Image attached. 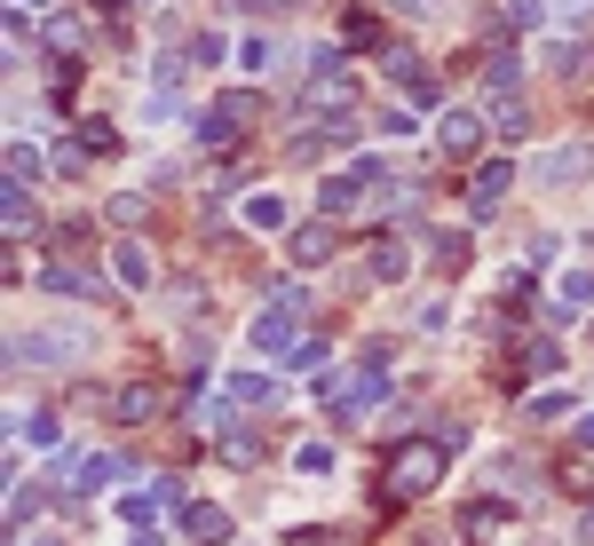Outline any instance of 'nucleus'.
I'll list each match as a JSON object with an SVG mask.
<instances>
[{"label":"nucleus","instance_id":"19","mask_svg":"<svg viewBox=\"0 0 594 546\" xmlns=\"http://www.w3.org/2000/svg\"><path fill=\"white\" fill-rule=\"evenodd\" d=\"M48 48H56V56H88V24H80V16H56V24H48Z\"/></svg>","mask_w":594,"mask_h":546},{"label":"nucleus","instance_id":"6","mask_svg":"<svg viewBox=\"0 0 594 546\" xmlns=\"http://www.w3.org/2000/svg\"><path fill=\"white\" fill-rule=\"evenodd\" d=\"M508 183H515V166H508V159H484L476 175H468V214H491V207L508 198Z\"/></svg>","mask_w":594,"mask_h":546},{"label":"nucleus","instance_id":"10","mask_svg":"<svg viewBox=\"0 0 594 546\" xmlns=\"http://www.w3.org/2000/svg\"><path fill=\"white\" fill-rule=\"evenodd\" d=\"M167 507H183V484H151V491H136V499H127L119 515H127V523H159Z\"/></svg>","mask_w":594,"mask_h":546},{"label":"nucleus","instance_id":"21","mask_svg":"<svg viewBox=\"0 0 594 546\" xmlns=\"http://www.w3.org/2000/svg\"><path fill=\"white\" fill-rule=\"evenodd\" d=\"M555 484H563V491H594V452H586V443H579L563 467H555Z\"/></svg>","mask_w":594,"mask_h":546},{"label":"nucleus","instance_id":"24","mask_svg":"<svg viewBox=\"0 0 594 546\" xmlns=\"http://www.w3.org/2000/svg\"><path fill=\"white\" fill-rule=\"evenodd\" d=\"M80 143H88L95 159H112V151H119V127H112V119H88V127H80Z\"/></svg>","mask_w":594,"mask_h":546},{"label":"nucleus","instance_id":"2","mask_svg":"<svg viewBox=\"0 0 594 546\" xmlns=\"http://www.w3.org/2000/svg\"><path fill=\"white\" fill-rule=\"evenodd\" d=\"M95 349V333L88 325H48V333H16L9 340V364H72Z\"/></svg>","mask_w":594,"mask_h":546},{"label":"nucleus","instance_id":"26","mask_svg":"<svg viewBox=\"0 0 594 546\" xmlns=\"http://www.w3.org/2000/svg\"><path fill=\"white\" fill-rule=\"evenodd\" d=\"M500 515H508L500 499H476V507H468V515H459V523H468V538H484V531H500Z\"/></svg>","mask_w":594,"mask_h":546},{"label":"nucleus","instance_id":"37","mask_svg":"<svg viewBox=\"0 0 594 546\" xmlns=\"http://www.w3.org/2000/svg\"><path fill=\"white\" fill-rule=\"evenodd\" d=\"M32 546H56V538H32Z\"/></svg>","mask_w":594,"mask_h":546},{"label":"nucleus","instance_id":"3","mask_svg":"<svg viewBox=\"0 0 594 546\" xmlns=\"http://www.w3.org/2000/svg\"><path fill=\"white\" fill-rule=\"evenodd\" d=\"M302 317H310V293H302V286H278V301L254 317V349H261V357L293 349V333H302Z\"/></svg>","mask_w":594,"mask_h":546},{"label":"nucleus","instance_id":"14","mask_svg":"<svg viewBox=\"0 0 594 546\" xmlns=\"http://www.w3.org/2000/svg\"><path fill=\"white\" fill-rule=\"evenodd\" d=\"M183 531H190L198 546H222V538H230V515H222V507H183Z\"/></svg>","mask_w":594,"mask_h":546},{"label":"nucleus","instance_id":"34","mask_svg":"<svg viewBox=\"0 0 594 546\" xmlns=\"http://www.w3.org/2000/svg\"><path fill=\"white\" fill-rule=\"evenodd\" d=\"M579 443H586V452H594V413H579Z\"/></svg>","mask_w":594,"mask_h":546},{"label":"nucleus","instance_id":"18","mask_svg":"<svg viewBox=\"0 0 594 546\" xmlns=\"http://www.w3.org/2000/svg\"><path fill=\"white\" fill-rule=\"evenodd\" d=\"M341 32H349L357 48H388V32H381V16H373V9H349V16H341Z\"/></svg>","mask_w":594,"mask_h":546},{"label":"nucleus","instance_id":"35","mask_svg":"<svg viewBox=\"0 0 594 546\" xmlns=\"http://www.w3.org/2000/svg\"><path fill=\"white\" fill-rule=\"evenodd\" d=\"M579 538H586V546H594V507H586V515H579Z\"/></svg>","mask_w":594,"mask_h":546},{"label":"nucleus","instance_id":"8","mask_svg":"<svg viewBox=\"0 0 594 546\" xmlns=\"http://www.w3.org/2000/svg\"><path fill=\"white\" fill-rule=\"evenodd\" d=\"M222 396H230V404H246V413H261V404H278V381H270V372H230Z\"/></svg>","mask_w":594,"mask_h":546},{"label":"nucleus","instance_id":"36","mask_svg":"<svg viewBox=\"0 0 594 546\" xmlns=\"http://www.w3.org/2000/svg\"><path fill=\"white\" fill-rule=\"evenodd\" d=\"M246 9H293V0H246Z\"/></svg>","mask_w":594,"mask_h":546},{"label":"nucleus","instance_id":"31","mask_svg":"<svg viewBox=\"0 0 594 546\" xmlns=\"http://www.w3.org/2000/svg\"><path fill=\"white\" fill-rule=\"evenodd\" d=\"M286 364H293V372H317V364H325V340H293Z\"/></svg>","mask_w":594,"mask_h":546},{"label":"nucleus","instance_id":"33","mask_svg":"<svg viewBox=\"0 0 594 546\" xmlns=\"http://www.w3.org/2000/svg\"><path fill=\"white\" fill-rule=\"evenodd\" d=\"M563 357H555V340H532V349H523V372H555Z\"/></svg>","mask_w":594,"mask_h":546},{"label":"nucleus","instance_id":"28","mask_svg":"<svg viewBox=\"0 0 594 546\" xmlns=\"http://www.w3.org/2000/svg\"><path fill=\"white\" fill-rule=\"evenodd\" d=\"M9 237H32V198H24V183H9Z\"/></svg>","mask_w":594,"mask_h":546},{"label":"nucleus","instance_id":"30","mask_svg":"<svg viewBox=\"0 0 594 546\" xmlns=\"http://www.w3.org/2000/svg\"><path fill=\"white\" fill-rule=\"evenodd\" d=\"M222 460H230V467H246V460H254V435H246V428H230V435H222Z\"/></svg>","mask_w":594,"mask_h":546},{"label":"nucleus","instance_id":"11","mask_svg":"<svg viewBox=\"0 0 594 546\" xmlns=\"http://www.w3.org/2000/svg\"><path fill=\"white\" fill-rule=\"evenodd\" d=\"M112 413H119L127 428H143V420L159 413V381H127V388L112 396Z\"/></svg>","mask_w":594,"mask_h":546},{"label":"nucleus","instance_id":"20","mask_svg":"<svg viewBox=\"0 0 594 546\" xmlns=\"http://www.w3.org/2000/svg\"><path fill=\"white\" fill-rule=\"evenodd\" d=\"M40 293H95V278H88V269H63V262H48V269H40Z\"/></svg>","mask_w":594,"mask_h":546},{"label":"nucleus","instance_id":"4","mask_svg":"<svg viewBox=\"0 0 594 546\" xmlns=\"http://www.w3.org/2000/svg\"><path fill=\"white\" fill-rule=\"evenodd\" d=\"M254 95L246 88H230V95H214V104H207V119H198V143H207V151H230V143H238V135L254 127Z\"/></svg>","mask_w":594,"mask_h":546},{"label":"nucleus","instance_id":"22","mask_svg":"<svg viewBox=\"0 0 594 546\" xmlns=\"http://www.w3.org/2000/svg\"><path fill=\"white\" fill-rule=\"evenodd\" d=\"M112 222H119V230H143V222H151V198H143V190H119V198H112Z\"/></svg>","mask_w":594,"mask_h":546},{"label":"nucleus","instance_id":"9","mask_svg":"<svg viewBox=\"0 0 594 546\" xmlns=\"http://www.w3.org/2000/svg\"><path fill=\"white\" fill-rule=\"evenodd\" d=\"M112 278H119L127 293H143V286H151V254L136 246V237H119V246H112Z\"/></svg>","mask_w":594,"mask_h":546},{"label":"nucleus","instance_id":"13","mask_svg":"<svg viewBox=\"0 0 594 546\" xmlns=\"http://www.w3.org/2000/svg\"><path fill=\"white\" fill-rule=\"evenodd\" d=\"M341 246V230H334V214H325V222H302V230H293V262H325V254H334Z\"/></svg>","mask_w":594,"mask_h":546},{"label":"nucleus","instance_id":"38","mask_svg":"<svg viewBox=\"0 0 594 546\" xmlns=\"http://www.w3.org/2000/svg\"><path fill=\"white\" fill-rule=\"evenodd\" d=\"M136 9H151V0H136Z\"/></svg>","mask_w":594,"mask_h":546},{"label":"nucleus","instance_id":"5","mask_svg":"<svg viewBox=\"0 0 594 546\" xmlns=\"http://www.w3.org/2000/svg\"><path fill=\"white\" fill-rule=\"evenodd\" d=\"M388 80H396V88H405V95H412V104H420V112H428V104H436V72H428V63H420L412 48H388Z\"/></svg>","mask_w":594,"mask_h":546},{"label":"nucleus","instance_id":"17","mask_svg":"<svg viewBox=\"0 0 594 546\" xmlns=\"http://www.w3.org/2000/svg\"><path fill=\"white\" fill-rule=\"evenodd\" d=\"M491 127H500L508 143H523V135H532V119H523V104H515V95H491Z\"/></svg>","mask_w":594,"mask_h":546},{"label":"nucleus","instance_id":"23","mask_svg":"<svg viewBox=\"0 0 594 546\" xmlns=\"http://www.w3.org/2000/svg\"><path fill=\"white\" fill-rule=\"evenodd\" d=\"M72 475H80L88 491H95V484H119V452H88V460H80Z\"/></svg>","mask_w":594,"mask_h":546},{"label":"nucleus","instance_id":"1","mask_svg":"<svg viewBox=\"0 0 594 546\" xmlns=\"http://www.w3.org/2000/svg\"><path fill=\"white\" fill-rule=\"evenodd\" d=\"M444 467H452V443L444 435H412V443H396L388 467H381V491L388 499H428L444 484Z\"/></svg>","mask_w":594,"mask_h":546},{"label":"nucleus","instance_id":"25","mask_svg":"<svg viewBox=\"0 0 594 546\" xmlns=\"http://www.w3.org/2000/svg\"><path fill=\"white\" fill-rule=\"evenodd\" d=\"M246 222H254V230H278V222H286V198H270V190L246 198Z\"/></svg>","mask_w":594,"mask_h":546},{"label":"nucleus","instance_id":"32","mask_svg":"<svg viewBox=\"0 0 594 546\" xmlns=\"http://www.w3.org/2000/svg\"><path fill=\"white\" fill-rule=\"evenodd\" d=\"M183 56H190V63H222V32H198V40H190Z\"/></svg>","mask_w":594,"mask_h":546},{"label":"nucleus","instance_id":"16","mask_svg":"<svg viewBox=\"0 0 594 546\" xmlns=\"http://www.w3.org/2000/svg\"><path fill=\"white\" fill-rule=\"evenodd\" d=\"M405 269H412V246L405 237H381L373 246V278H405Z\"/></svg>","mask_w":594,"mask_h":546},{"label":"nucleus","instance_id":"12","mask_svg":"<svg viewBox=\"0 0 594 546\" xmlns=\"http://www.w3.org/2000/svg\"><path fill=\"white\" fill-rule=\"evenodd\" d=\"M586 166H594V151H586V143H563V151L539 159V175H547V183H586Z\"/></svg>","mask_w":594,"mask_h":546},{"label":"nucleus","instance_id":"27","mask_svg":"<svg viewBox=\"0 0 594 546\" xmlns=\"http://www.w3.org/2000/svg\"><path fill=\"white\" fill-rule=\"evenodd\" d=\"M40 151H32V143H9V183H32V175H40Z\"/></svg>","mask_w":594,"mask_h":546},{"label":"nucleus","instance_id":"7","mask_svg":"<svg viewBox=\"0 0 594 546\" xmlns=\"http://www.w3.org/2000/svg\"><path fill=\"white\" fill-rule=\"evenodd\" d=\"M515 80H523V56H515L508 40H491V48H484V88H491V95H515Z\"/></svg>","mask_w":594,"mask_h":546},{"label":"nucleus","instance_id":"15","mask_svg":"<svg viewBox=\"0 0 594 546\" xmlns=\"http://www.w3.org/2000/svg\"><path fill=\"white\" fill-rule=\"evenodd\" d=\"M476 143H484V112H452V119H444V151L468 159Z\"/></svg>","mask_w":594,"mask_h":546},{"label":"nucleus","instance_id":"29","mask_svg":"<svg viewBox=\"0 0 594 546\" xmlns=\"http://www.w3.org/2000/svg\"><path fill=\"white\" fill-rule=\"evenodd\" d=\"M16 435H32V443H56L63 428H56V413H32V420H16Z\"/></svg>","mask_w":594,"mask_h":546}]
</instances>
